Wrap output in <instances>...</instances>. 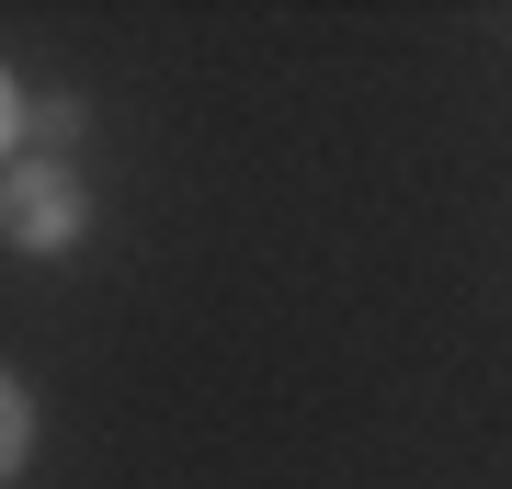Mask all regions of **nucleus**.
<instances>
[{"mask_svg":"<svg viewBox=\"0 0 512 489\" xmlns=\"http://www.w3.org/2000/svg\"><path fill=\"white\" fill-rule=\"evenodd\" d=\"M0 228H12L23 251H69V239H80V182H69V171H12Z\"/></svg>","mask_w":512,"mask_h":489,"instance_id":"1","label":"nucleus"},{"mask_svg":"<svg viewBox=\"0 0 512 489\" xmlns=\"http://www.w3.org/2000/svg\"><path fill=\"white\" fill-rule=\"evenodd\" d=\"M23 444H35V410H23V387H12V376H0V478H12V467H23Z\"/></svg>","mask_w":512,"mask_h":489,"instance_id":"2","label":"nucleus"},{"mask_svg":"<svg viewBox=\"0 0 512 489\" xmlns=\"http://www.w3.org/2000/svg\"><path fill=\"white\" fill-rule=\"evenodd\" d=\"M12 126H23V103H12V80H0V148H12Z\"/></svg>","mask_w":512,"mask_h":489,"instance_id":"3","label":"nucleus"}]
</instances>
